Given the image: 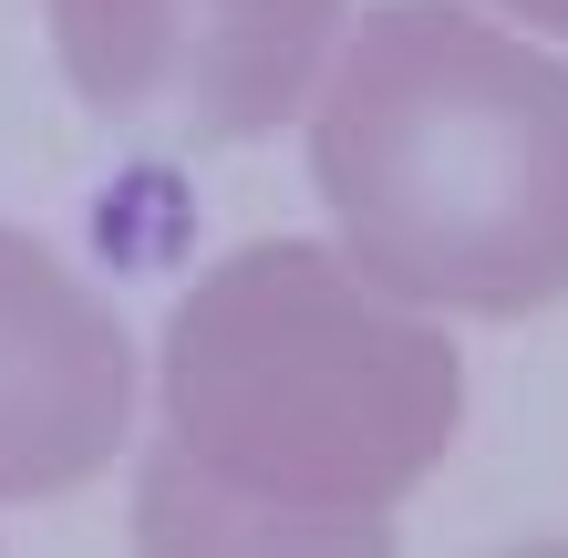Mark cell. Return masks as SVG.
<instances>
[{
  "label": "cell",
  "mask_w": 568,
  "mask_h": 558,
  "mask_svg": "<svg viewBox=\"0 0 568 558\" xmlns=\"http://www.w3.org/2000/svg\"><path fill=\"white\" fill-rule=\"evenodd\" d=\"M465 424L455 342L342 248L258 239L217 258L155 342L145 548H393V507Z\"/></svg>",
  "instance_id": "obj_1"
},
{
  "label": "cell",
  "mask_w": 568,
  "mask_h": 558,
  "mask_svg": "<svg viewBox=\"0 0 568 558\" xmlns=\"http://www.w3.org/2000/svg\"><path fill=\"white\" fill-rule=\"evenodd\" d=\"M311 186L393 301L527 321L568 301V62L465 0H383L311 83Z\"/></svg>",
  "instance_id": "obj_2"
},
{
  "label": "cell",
  "mask_w": 568,
  "mask_h": 558,
  "mask_svg": "<svg viewBox=\"0 0 568 558\" xmlns=\"http://www.w3.org/2000/svg\"><path fill=\"white\" fill-rule=\"evenodd\" d=\"M352 0H52L83 114L165 145H248L311 104Z\"/></svg>",
  "instance_id": "obj_3"
},
{
  "label": "cell",
  "mask_w": 568,
  "mask_h": 558,
  "mask_svg": "<svg viewBox=\"0 0 568 558\" xmlns=\"http://www.w3.org/2000/svg\"><path fill=\"white\" fill-rule=\"evenodd\" d=\"M135 435V342L62 248L0 217V507L104 476Z\"/></svg>",
  "instance_id": "obj_4"
},
{
  "label": "cell",
  "mask_w": 568,
  "mask_h": 558,
  "mask_svg": "<svg viewBox=\"0 0 568 558\" xmlns=\"http://www.w3.org/2000/svg\"><path fill=\"white\" fill-rule=\"evenodd\" d=\"M496 11H517V21H538L548 42H568V0H496Z\"/></svg>",
  "instance_id": "obj_5"
}]
</instances>
